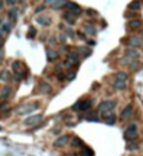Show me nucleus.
Listing matches in <instances>:
<instances>
[{
  "instance_id": "nucleus-1",
  "label": "nucleus",
  "mask_w": 143,
  "mask_h": 156,
  "mask_svg": "<svg viewBox=\"0 0 143 156\" xmlns=\"http://www.w3.org/2000/svg\"><path fill=\"white\" fill-rule=\"evenodd\" d=\"M91 108V101L90 100H79L72 106L73 111H86V110H90Z\"/></svg>"
},
{
  "instance_id": "nucleus-2",
  "label": "nucleus",
  "mask_w": 143,
  "mask_h": 156,
  "mask_svg": "<svg viewBox=\"0 0 143 156\" xmlns=\"http://www.w3.org/2000/svg\"><path fill=\"white\" fill-rule=\"evenodd\" d=\"M138 138V127L135 124L128 125L126 131H125V139L126 141H135Z\"/></svg>"
},
{
  "instance_id": "nucleus-3",
  "label": "nucleus",
  "mask_w": 143,
  "mask_h": 156,
  "mask_svg": "<svg viewBox=\"0 0 143 156\" xmlns=\"http://www.w3.org/2000/svg\"><path fill=\"white\" fill-rule=\"evenodd\" d=\"M115 106H117V101H114V100H104L98 106V110L101 113H108V111H112L115 108Z\"/></svg>"
},
{
  "instance_id": "nucleus-4",
  "label": "nucleus",
  "mask_w": 143,
  "mask_h": 156,
  "mask_svg": "<svg viewBox=\"0 0 143 156\" xmlns=\"http://www.w3.org/2000/svg\"><path fill=\"white\" fill-rule=\"evenodd\" d=\"M65 7H66V10H69V11H72L74 16L77 17V16H80L81 14V7H80L77 3H74V1H66L65 3Z\"/></svg>"
},
{
  "instance_id": "nucleus-5",
  "label": "nucleus",
  "mask_w": 143,
  "mask_h": 156,
  "mask_svg": "<svg viewBox=\"0 0 143 156\" xmlns=\"http://www.w3.org/2000/svg\"><path fill=\"white\" fill-rule=\"evenodd\" d=\"M128 44L133 47V48H138V47H142L143 45V39L142 37H138V35H132V37L128 38Z\"/></svg>"
},
{
  "instance_id": "nucleus-6",
  "label": "nucleus",
  "mask_w": 143,
  "mask_h": 156,
  "mask_svg": "<svg viewBox=\"0 0 143 156\" xmlns=\"http://www.w3.org/2000/svg\"><path fill=\"white\" fill-rule=\"evenodd\" d=\"M46 59L49 61V62H53V61H58L59 59V52L56 51V49L53 48H46Z\"/></svg>"
},
{
  "instance_id": "nucleus-7",
  "label": "nucleus",
  "mask_w": 143,
  "mask_h": 156,
  "mask_svg": "<svg viewBox=\"0 0 143 156\" xmlns=\"http://www.w3.org/2000/svg\"><path fill=\"white\" fill-rule=\"evenodd\" d=\"M102 120H104V122H105V124L112 125V124H115V122H117V115L112 113V111H108L107 114L102 115Z\"/></svg>"
},
{
  "instance_id": "nucleus-8",
  "label": "nucleus",
  "mask_w": 143,
  "mask_h": 156,
  "mask_svg": "<svg viewBox=\"0 0 143 156\" xmlns=\"http://www.w3.org/2000/svg\"><path fill=\"white\" fill-rule=\"evenodd\" d=\"M68 142H69V135H60V136L56 138V141L53 142V146H55V148H62V146H65Z\"/></svg>"
},
{
  "instance_id": "nucleus-9",
  "label": "nucleus",
  "mask_w": 143,
  "mask_h": 156,
  "mask_svg": "<svg viewBox=\"0 0 143 156\" xmlns=\"http://www.w3.org/2000/svg\"><path fill=\"white\" fill-rule=\"evenodd\" d=\"M41 120H42V114H35V115H31V117H28V118L24 121V124H25V125L38 124Z\"/></svg>"
},
{
  "instance_id": "nucleus-10",
  "label": "nucleus",
  "mask_w": 143,
  "mask_h": 156,
  "mask_svg": "<svg viewBox=\"0 0 143 156\" xmlns=\"http://www.w3.org/2000/svg\"><path fill=\"white\" fill-rule=\"evenodd\" d=\"M132 113H133V106L132 104H128L126 107L121 111V118L122 120H128L131 115H132Z\"/></svg>"
},
{
  "instance_id": "nucleus-11",
  "label": "nucleus",
  "mask_w": 143,
  "mask_h": 156,
  "mask_svg": "<svg viewBox=\"0 0 143 156\" xmlns=\"http://www.w3.org/2000/svg\"><path fill=\"white\" fill-rule=\"evenodd\" d=\"M63 20L66 23H69L70 26H73L74 23H76V16H74L72 11H69V10H66L63 13Z\"/></svg>"
},
{
  "instance_id": "nucleus-12",
  "label": "nucleus",
  "mask_w": 143,
  "mask_h": 156,
  "mask_svg": "<svg viewBox=\"0 0 143 156\" xmlns=\"http://www.w3.org/2000/svg\"><path fill=\"white\" fill-rule=\"evenodd\" d=\"M37 23L38 24H41V26H44V27H49L51 23H52V20H51L49 17H46V16H38L37 17Z\"/></svg>"
},
{
  "instance_id": "nucleus-13",
  "label": "nucleus",
  "mask_w": 143,
  "mask_h": 156,
  "mask_svg": "<svg viewBox=\"0 0 143 156\" xmlns=\"http://www.w3.org/2000/svg\"><path fill=\"white\" fill-rule=\"evenodd\" d=\"M142 20H139V18H135V20H131V21L128 23V27L131 28V30H139V28L142 27Z\"/></svg>"
},
{
  "instance_id": "nucleus-14",
  "label": "nucleus",
  "mask_w": 143,
  "mask_h": 156,
  "mask_svg": "<svg viewBox=\"0 0 143 156\" xmlns=\"http://www.w3.org/2000/svg\"><path fill=\"white\" fill-rule=\"evenodd\" d=\"M66 58H68L70 62H73L74 65L79 63V52H73V51H69V52L66 54Z\"/></svg>"
},
{
  "instance_id": "nucleus-15",
  "label": "nucleus",
  "mask_w": 143,
  "mask_h": 156,
  "mask_svg": "<svg viewBox=\"0 0 143 156\" xmlns=\"http://www.w3.org/2000/svg\"><path fill=\"white\" fill-rule=\"evenodd\" d=\"M39 89H41V92H44L45 94H49V93L52 92V87H51V85L48 83V82L42 80L41 83H39Z\"/></svg>"
},
{
  "instance_id": "nucleus-16",
  "label": "nucleus",
  "mask_w": 143,
  "mask_h": 156,
  "mask_svg": "<svg viewBox=\"0 0 143 156\" xmlns=\"http://www.w3.org/2000/svg\"><path fill=\"white\" fill-rule=\"evenodd\" d=\"M112 87L117 89V90H123V89H126V82L117 80V79H115V82H112Z\"/></svg>"
},
{
  "instance_id": "nucleus-17",
  "label": "nucleus",
  "mask_w": 143,
  "mask_h": 156,
  "mask_svg": "<svg viewBox=\"0 0 143 156\" xmlns=\"http://www.w3.org/2000/svg\"><path fill=\"white\" fill-rule=\"evenodd\" d=\"M7 16H9V18H10L11 23H14L18 18V10H17L16 7H13L11 10H9V13H7Z\"/></svg>"
},
{
  "instance_id": "nucleus-18",
  "label": "nucleus",
  "mask_w": 143,
  "mask_h": 156,
  "mask_svg": "<svg viewBox=\"0 0 143 156\" xmlns=\"http://www.w3.org/2000/svg\"><path fill=\"white\" fill-rule=\"evenodd\" d=\"M10 79H11L10 70H7V69L0 70V80H1V82H9Z\"/></svg>"
},
{
  "instance_id": "nucleus-19",
  "label": "nucleus",
  "mask_w": 143,
  "mask_h": 156,
  "mask_svg": "<svg viewBox=\"0 0 143 156\" xmlns=\"http://www.w3.org/2000/svg\"><path fill=\"white\" fill-rule=\"evenodd\" d=\"M84 32H86V34H89V35H95L97 30H95V27L93 26V24L86 23V24H84Z\"/></svg>"
},
{
  "instance_id": "nucleus-20",
  "label": "nucleus",
  "mask_w": 143,
  "mask_h": 156,
  "mask_svg": "<svg viewBox=\"0 0 143 156\" xmlns=\"http://www.w3.org/2000/svg\"><path fill=\"white\" fill-rule=\"evenodd\" d=\"M80 155L81 156H94V152L91 151L89 146H81V149H80Z\"/></svg>"
},
{
  "instance_id": "nucleus-21",
  "label": "nucleus",
  "mask_w": 143,
  "mask_h": 156,
  "mask_svg": "<svg viewBox=\"0 0 143 156\" xmlns=\"http://www.w3.org/2000/svg\"><path fill=\"white\" fill-rule=\"evenodd\" d=\"M126 56H131V58H139V51H136L135 48H126Z\"/></svg>"
},
{
  "instance_id": "nucleus-22",
  "label": "nucleus",
  "mask_w": 143,
  "mask_h": 156,
  "mask_svg": "<svg viewBox=\"0 0 143 156\" xmlns=\"http://www.w3.org/2000/svg\"><path fill=\"white\" fill-rule=\"evenodd\" d=\"M81 118H86L87 121H94V122H97V121H100V117L97 115L95 113H90V114H87V115H81Z\"/></svg>"
},
{
  "instance_id": "nucleus-23",
  "label": "nucleus",
  "mask_w": 143,
  "mask_h": 156,
  "mask_svg": "<svg viewBox=\"0 0 143 156\" xmlns=\"http://www.w3.org/2000/svg\"><path fill=\"white\" fill-rule=\"evenodd\" d=\"M11 92H13V90H11V87H9V86H6L4 89H3V90H1V94H0V97H1V98H9V97L11 96Z\"/></svg>"
},
{
  "instance_id": "nucleus-24",
  "label": "nucleus",
  "mask_w": 143,
  "mask_h": 156,
  "mask_svg": "<svg viewBox=\"0 0 143 156\" xmlns=\"http://www.w3.org/2000/svg\"><path fill=\"white\" fill-rule=\"evenodd\" d=\"M142 7V4H140V1L139 0H133L132 3H129V6H128V9L129 10H139Z\"/></svg>"
},
{
  "instance_id": "nucleus-25",
  "label": "nucleus",
  "mask_w": 143,
  "mask_h": 156,
  "mask_svg": "<svg viewBox=\"0 0 143 156\" xmlns=\"http://www.w3.org/2000/svg\"><path fill=\"white\" fill-rule=\"evenodd\" d=\"M21 62H20V61H14V62H13V63H11V69H13V72H14V73H18V72H20V70H21Z\"/></svg>"
},
{
  "instance_id": "nucleus-26",
  "label": "nucleus",
  "mask_w": 143,
  "mask_h": 156,
  "mask_svg": "<svg viewBox=\"0 0 143 156\" xmlns=\"http://www.w3.org/2000/svg\"><path fill=\"white\" fill-rule=\"evenodd\" d=\"M3 32H10L11 30H13V23L9 21V23H3L1 24V28H0Z\"/></svg>"
},
{
  "instance_id": "nucleus-27",
  "label": "nucleus",
  "mask_w": 143,
  "mask_h": 156,
  "mask_svg": "<svg viewBox=\"0 0 143 156\" xmlns=\"http://www.w3.org/2000/svg\"><path fill=\"white\" fill-rule=\"evenodd\" d=\"M72 146L73 148H81L83 146V141L80 139L79 136H74L73 139H72Z\"/></svg>"
},
{
  "instance_id": "nucleus-28",
  "label": "nucleus",
  "mask_w": 143,
  "mask_h": 156,
  "mask_svg": "<svg viewBox=\"0 0 143 156\" xmlns=\"http://www.w3.org/2000/svg\"><path fill=\"white\" fill-rule=\"evenodd\" d=\"M115 79H117V80L128 82V73H125V72H117V73H115Z\"/></svg>"
},
{
  "instance_id": "nucleus-29",
  "label": "nucleus",
  "mask_w": 143,
  "mask_h": 156,
  "mask_svg": "<svg viewBox=\"0 0 143 156\" xmlns=\"http://www.w3.org/2000/svg\"><path fill=\"white\" fill-rule=\"evenodd\" d=\"M65 3H66V0H58L56 3H53L52 4V9L53 10H59V9L65 7Z\"/></svg>"
},
{
  "instance_id": "nucleus-30",
  "label": "nucleus",
  "mask_w": 143,
  "mask_h": 156,
  "mask_svg": "<svg viewBox=\"0 0 143 156\" xmlns=\"http://www.w3.org/2000/svg\"><path fill=\"white\" fill-rule=\"evenodd\" d=\"M139 68H140V63H139L138 61H133L132 63L129 65V69L132 70V72H138Z\"/></svg>"
},
{
  "instance_id": "nucleus-31",
  "label": "nucleus",
  "mask_w": 143,
  "mask_h": 156,
  "mask_svg": "<svg viewBox=\"0 0 143 156\" xmlns=\"http://www.w3.org/2000/svg\"><path fill=\"white\" fill-rule=\"evenodd\" d=\"M74 77H76V70L70 69L68 73H66V80H73Z\"/></svg>"
},
{
  "instance_id": "nucleus-32",
  "label": "nucleus",
  "mask_w": 143,
  "mask_h": 156,
  "mask_svg": "<svg viewBox=\"0 0 143 156\" xmlns=\"http://www.w3.org/2000/svg\"><path fill=\"white\" fill-rule=\"evenodd\" d=\"M37 34V30L34 27H30L28 28V38H34V35Z\"/></svg>"
},
{
  "instance_id": "nucleus-33",
  "label": "nucleus",
  "mask_w": 143,
  "mask_h": 156,
  "mask_svg": "<svg viewBox=\"0 0 143 156\" xmlns=\"http://www.w3.org/2000/svg\"><path fill=\"white\" fill-rule=\"evenodd\" d=\"M65 32H66V35H68V37H73V35H74V31L72 30V28H66Z\"/></svg>"
},
{
  "instance_id": "nucleus-34",
  "label": "nucleus",
  "mask_w": 143,
  "mask_h": 156,
  "mask_svg": "<svg viewBox=\"0 0 143 156\" xmlns=\"http://www.w3.org/2000/svg\"><path fill=\"white\" fill-rule=\"evenodd\" d=\"M56 77H58L59 80H66V73H60V72H58Z\"/></svg>"
},
{
  "instance_id": "nucleus-35",
  "label": "nucleus",
  "mask_w": 143,
  "mask_h": 156,
  "mask_svg": "<svg viewBox=\"0 0 143 156\" xmlns=\"http://www.w3.org/2000/svg\"><path fill=\"white\" fill-rule=\"evenodd\" d=\"M45 9H46V6H45V4L38 6L37 9H35V13H41V11H44V10H45Z\"/></svg>"
},
{
  "instance_id": "nucleus-36",
  "label": "nucleus",
  "mask_w": 143,
  "mask_h": 156,
  "mask_svg": "<svg viewBox=\"0 0 143 156\" xmlns=\"http://www.w3.org/2000/svg\"><path fill=\"white\" fill-rule=\"evenodd\" d=\"M86 13H87V16H90V17H93V16H95V14H97V11L95 10H89V9H87V10H86Z\"/></svg>"
},
{
  "instance_id": "nucleus-37",
  "label": "nucleus",
  "mask_w": 143,
  "mask_h": 156,
  "mask_svg": "<svg viewBox=\"0 0 143 156\" xmlns=\"http://www.w3.org/2000/svg\"><path fill=\"white\" fill-rule=\"evenodd\" d=\"M136 148H138V144H129V145H128V149H129V151H135Z\"/></svg>"
},
{
  "instance_id": "nucleus-38",
  "label": "nucleus",
  "mask_w": 143,
  "mask_h": 156,
  "mask_svg": "<svg viewBox=\"0 0 143 156\" xmlns=\"http://www.w3.org/2000/svg\"><path fill=\"white\" fill-rule=\"evenodd\" d=\"M58 39H59V41H60V42H65V41L68 39V37H66L65 34H60V35H59V38H58Z\"/></svg>"
},
{
  "instance_id": "nucleus-39",
  "label": "nucleus",
  "mask_w": 143,
  "mask_h": 156,
  "mask_svg": "<svg viewBox=\"0 0 143 156\" xmlns=\"http://www.w3.org/2000/svg\"><path fill=\"white\" fill-rule=\"evenodd\" d=\"M6 3H7L9 6H16L17 0H6Z\"/></svg>"
},
{
  "instance_id": "nucleus-40",
  "label": "nucleus",
  "mask_w": 143,
  "mask_h": 156,
  "mask_svg": "<svg viewBox=\"0 0 143 156\" xmlns=\"http://www.w3.org/2000/svg\"><path fill=\"white\" fill-rule=\"evenodd\" d=\"M48 41H49V44H56L58 39H56L55 37H49V38H48Z\"/></svg>"
},
{
  "instance_id": "nucleus-41",
  "label": "nucleus",
  "mask_w": 143,
  "mask_h": 156,
  "mask_svg": "<svg viewBox=\"0 0 143 156\" xmlns=\"http://www.w3.org/2000/svg\"><path fill=\"white\" fill-rule=\"evenodd\" d=\"M77 35H79V38H80V39H86L84 34H83V32H81V31H77Z\"/></svg>"
},
{
  "instance_id": "nucleus-42",
  "label": "nucleus",
  "mask_w": 143,
  "mask_h": 156,
  "mask_svg": "<svg viewBox=\"0 0 143 156\" xmlns=\"http://www.w3.org/2000/svg\"><path fill=\"white\" fill-rule=\"evenodd\" d=\"M126 17H136V13H126Z\"/></svg>"
},
{
  "instance_id": "nucleus-43",
  "label": "nucleus",
  "mask_w": 143,
  "mask_h": 156,
  "mask_svg": "<svg viewBox=\"0 0 143 156\" xmlns=\"http://www.w3.org/2000/svg\"><path fill=\"white\" fill-rule=\"evenodd\" d=\"M65 28V24H59V30H63Z\"/></svg>"
},
{
  "instance_id": "nucleus-44",
  "label": "nucleus",
  "mask_w": 143,
  "mask_h": 156,
  "mask_svg": "<svg viewBox=\"0 0 143 156\" xmlns=\"http://www.w3.org/2000/svg\"><path fill=\"white\" fill-rule=\"evenodd\" d=\"M3 4H4V3H3V1H1V0H0V10H1V9H3Z\"/></svg>"
},
{
  "instance_id": "nucleus-45",
  "label": "nucleus",
  "mask_w": 143,
  "mask_h": 156,
  "mask_svg": "<svg viewBox=\"0 0 143 156\" xmlns=\"http://www.w3.org/2000/svg\"><path fill=\"white\" fill-rule=\"evenodd\" d=\"M1 24H3V20H1V18H0V26H1Z\"/></svg>"
},
{
  "instance_id": "nucleus-46",
  "label": "nucleus",
  "mask_w": 143,
  "mask_h": 156,
  "mask_svg": "<svg viewBox=\"0 0 143 156\" xmlns=\"http://www.w3.org/2000/svg\"><path fill=\"white\" fill-rule=\"evenodd\" d=\"M46 3H51V0H46Z\"/></svg>"
},
{
  "instance_id": "nucleus-47",
  "label": "nucleus",
  "mask_w": 143,
  "mask_h": 156,
  "mask_svg": "<svg viewBox=\"0 0 143 156\" xmlns=\"http://www.w3.org/2000/svg\"><path fill=\"white\" fill-rule=\"evenodd\" d=\"M0 51H1V44H0Z\"/></svg>"
},
{
  "instance_id": "nucleus-48",
  "label": "nucleus",
  "mask_w": 143,
  "mask_h": 156,
  "mask_svg": "<svg viewBox=\"0 0 143 156\" xmlns=\"http://www.w3.org/2000/svg\"><path fill=\"white\" fill-rule=\"evenodd\" d=\"M1 107H3V104H1V106H0V108H1Z\"/></svg>"
}]
</instances>
